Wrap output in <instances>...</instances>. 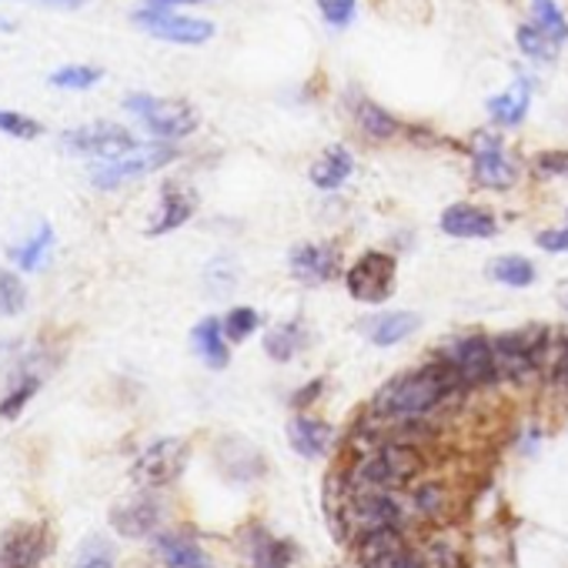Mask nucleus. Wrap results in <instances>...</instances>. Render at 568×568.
Returning a JSON list of instances; mask_svg holds the SVG:
<instances>
[{"instance_id":"obj_1","label":"nucleus","mask_w":568,"mask_h":568,"mask_svg":"<svg viewBox=\"0 0 568 568\" xmlns=\"http://www.w3.org/2000/svg\"><path fill=\"white\" fill-rule=\"evenodd\" d=\"M455 388H462L458 378L438 358L435 365H425L418 372L385 382L382 392L375 395L372 408L378 418H388V422H415V418L435 412Z\"/></svg>"},{"instance_id":"obj_2","label":"nucleus","mask_w":568,"mask_h":568,"mask_svg":"<svg viewBox=\"0 0 568 568\" xmlns=\"http://www.w3.org/2000/svg\"><path fill=\"white\" fill-rule=\"evenodd\" d=\"M422 471H425V455L415 445H408V442H375L352 465L348 485L395 491V488L412 485Z\"/></svg>"},{"instance_id":"obj_3","label":"nucleus","mask_w":568,"mask_h":568,"mask_svg":"<svg viewBox=\"0 0 568 568\" xmlns=\"http://www.w3.org/2000/svg\"><path fill=\"white\" fill-rule=\"evenodd\" d=\"M124 111L134 114L144 131L158 141H181L197 128V111L187 101L174 98H154V94H128Z\"/></svg>"},{"instance_id":"obj_4","label":"nucleus","mask_w":568,"mask_h":568,"mask_svg":"<svg viewBox=\"0 0 568 568\" xmlns=\"http://www.w3.org/2000/svg\"><path fill=\"white\" fill-rule=\"evenodd\" d=\"M395 257L385 251H365L348 271H345V284L348 295L362 305H382L392 298L395 292Z\"/></svg>"},{"instance_id":"obj_5","label":"nucleus","mask_w":568,"mask_h":568,"mask_svg":"<svg viewBox=\"0 0 568 568\" xmlns=\"http://www.w3.org/2000/svg\"><path fill=\"white\" fill-rule=\"evenodd\" d=\"M174 158H178V151H174L168 141L148 144V148L131 151V154H121V158H111V161L94 164L91 181H94V187H101V191H114V187H121V184H128V181H134V178H144V174H151V171L171 164Z\"/></svg>"},{"instance_id":"obj_6","label":"nucleus","mask_w":568,"mask_h":568,"mask_svg":"<svg viewBox=\"0 0 568 568\" xmlns=\"http://www.w3.org/2000/svg\"><path fill=\"white\" fill-rule=\"evenodd\" d=\"M442 362L458 378V385H491L498 378L495 342L485 335H465L442 352Z\"/></svg>"},{"instance_id":"obj_7","label":"nucleus","mask_w":568,"mask_h":568,"mask_svg":"<svg viewBox=\"0 0 568 568\" xmlns=\"http://www.w3.org/2000/svg\"><path fill=\"white\" fill-rule=\"evenodd\" d=\"M187 458H191V448L184 438H158L134 458L131 475L144 488H164L174 478H181Z\"/></svg>"},{"instance_id":"obj_8","label":"nucleus","mask_w":568,"mask_h":568,"mask_svg":"<svg viewBox=\"0 0 568 568\" xmlns=\"http://www.w3.org/2000/svg\"><path fill=\"white\" fill-rule=\"evenodd\" d=\"M61 144L74 154H88V158H98V161H111V158H121V154H131L138 151V138L114 124V121H98V124H84V128H74V131H64Z\"/></svg>"},{"instance_id":"obj_9","label":"nucleus","mask_w":568,"mask_h":568,"mask_svg":"<svg viewBox=\"0 0 568 568\" xmlns=\"http://www.w3.org/2000/svg\"><path fill=\"white\" fill-rule=\"evenodd\" d=\"M134 24L144 28L151 38L171 41V44H204L214 38V24L201 18H181L168 8H141L134 14Z\"/></svg>"},{"instance_id":"obj_10","label":"nucleus","mask_w":568,"mask_h":568,"mask_svg":"<svg viewBox=\"0 0 568 568\" xmlns=\"http://www.w3.org/2000/svg\"><path fill=\"white\" fill-rule=\"evenodd\" d=\"M545 355V332H518V335H501L495 342V362H498V378H528L538 372Z\"/></svg>"},{"instance_id":"obj_11","label":"nucleus","mask_w":568,"mask_h":568,"mask_svg":"<svg viewBox=\"0 0 568 568\" xmlns=\"http://www.w3.org/2000/svg\"><path fill=\"white\" fill-rule=\"evenodd\" d=\"M51 555V531L41 521H18L0 541L4 568H38Z\"/></svg>"},{"instance_id":"obj_12","label":"nucleus","mask_w":568,"mask_h":568,"mask_svg":"<svg viewBox=\"0 0 568 568\" xmlns=\"http://www.w3.org/2000/svg\"><path fill=\"white\" fill-rule=\"evenodd\" d=\"M418 551L405 545L402 528H382L358 538V565L362 568H415Z\"/></svg>"},{"instance_id":"obj_13","label":"nucleus","mask_w":568,"mask_h":568,"mask_svg":"<svg viewBox=\"0 0 568 568\" xmlns=\"http://www.w3.org/2000/svg\"><path fill=\"white\" fill-rule=\"evenodd\" d=\"M471 168H475L478 184L495 187V191L511 187L515 178H518L515 164L505 158V148H501L498 134H478L475 138V144H471Z\"/></svg>"},{"instance_id":"obj_14","label":"nucleus","mask_w":568,"mask_h":568,"mask_svg":"<svg viewBox=\"0 0 568 568\" xmlns=\"http://www.w3.org/2000/svg\"><path fill=\"white\" fill-rule=\"evenodd\" d=\"M288 267L302 284H328L338 271H342V254L335 244H318V241H305L295 244L288 254Z\"/></svg>"},{"instance_id":"obj_15","label":"nucleus","mask_w":568,"mask_h":568,"mask_svg":"<svg viewBox=\"0 0 568 568\" xmlns=\"http://www.w3.org/2000/svg\"><path fill=\"white\" fill-rule=\"evenodd\" d=\"M197 211V194L181 187V184H164L161 187V201L151 214V224H148V234L151 237H161V234H171L178 231L181 224L191 221V214Z\"/></svg>"},{"instance_id":"obj_16","label":"nucleus","mask_w":568,"mask_h":568,"mask_svg":"<svg viewBox=\"0 0 568 568\" xmlns=\"http://www.w3.org/2000/svg\"><path fill=\"white\" fill-rule=\"evenodd\" d=\"M158 521H161V505L154 498H134L111 511V525L124 538H144L158 528Z\"/></svg>"},{"instance_id":"obj_17","label":"nucleus","mask_w":568,"mask_h":568,"mask_svg":"<svg viewBox=\"0 0 568 568\" xmlns=\"http://www.w3.org/2000/svg\"><path fill=\"white\" fill-rule=\"evenodd\" d=\"M442 231L448 237H491L498 231L495 217L475 204H452L442 214Z\"/></svg>"},{"instance_id":"obj_18","label":"nucleus","mask_w":568,"mask_h":568,"mask_svg":"<svg viewBox=\"0 0 568 568\" xmlns=\"http://www.w3.org/2000/svg\"><path fill=\"white\" fill-rule=\"evenodd\" d=\"M332 425L318 422V418H308V415H295L288 422V442L292 448L302 455V458H322L328 448H332Z\"/></svg>"},{"instance_id":"obj_19","label":"nucleus","mask_w":568,"mask_h":568,"mask_svg":"<svg viewBox=\"0 0 568 568\" xmlns=\"http://www.w3.org/2000/svg\"><path fill=\"white\" fill-rule=\"evenodd\" d=\"M191 345L204 358L207 368H227L231 352H227V335H224L221 318H201L191 332Z\"/></svg>"},{"instance_id":"obj_20","label":"nucleus","mask_w":568,"mask_h":568,"mask_svg":"<svg viewBox=\"0 0 568 568\" xmlns=\"http://www.w3.org/2000/svg\"><path fill=\"white\" fill-rule=\"evenodd\" d=\"M422 325V318L415 312H385L378 318L365 322V335L378 345V348H392L398 342H405L408 335H415Z\"/></svg>"},{"instance_id":"obj_21","label":"nucleus","mask_w":568,"mask_h":568,"mask_svg":"<svg viewBox=\"0 0 568 568\" xmlns=\"http://www.w3.org/2000/svg\"><path fill=\"white\" fill-rule=\"evenodd\" d=\"M154 548H158V555H161V561L168 568H211V558L187 535L164 531V535L154 538Z\"/></svg>"},{"instance_id":"obj_22","label":"nucleus","mask_w":568,"mask_h":568,"mask_svg":"<svg viewBox=\"0 0 568 568\" xmlns=\"http://www.w3.org/2000/svg\"><path fill=\"white\" fill-rule=\"evenodd\" d=\"M528 104H531V81L518 78L508 91H501V94H495L488 101V114H491V121H498L505 128H515V124L525 121Z\"/></svg>"},{"instance_id":"obj_23","label":"nucleus","mask_w":568,"mask_h":568,"mask_svg":"<svg viewBox=\"0 0 568 568\" xmlns=\"http://www.w3.org/2000/svg\"><path fill=\"white\" fill-rule=\"evenodd\" d=\"M352 171H355L352 151L342 148V144H335V148H328V151L312 164V184L322 187V191H338V187L352 178Z\"/></svg>"},{"instance_id":"obj_24","label":"nucleus","mask_w":568,"mask_h":568,"mask_svg":"<svg viewBox=\"0 0 568 568\" xmlns=\"http://www.w3.org/2000/svg\"><path fill=\"white\" fill-rule=\"evenodd\" d=\"M51 251H54V227H51L48 221H41V224L31 231L28 241H21V244L11 247V257H14L18 271L34 274V271H41V267L51 261Z\"/></svg>"},{"instance_id":"obj_25","label":"nucleus","mask_w":568,"mask_h":568,"mask_svg":"<svg viewBox=\"0 0 568 568\" xmlns=\"http://www.w3.org/2000/svg\"><path fill=\"white\" fill-rule=\"evenodd\" d=\"M41 385H44V375L34 368V362H28V365L14 375V385H11V392L4 395V402H0V418H18V415L28 408V402L41 392Z\"/></svg>"},{"instance_id":"obj_26","label":"nucleus","mask_w":568,"mask_h":568,"mask_svg":"<svg viewBox=\"0 0 568 568\" xmlns=\"http://www.w3.org/2000/svg\"><path fill=\"white\" fill-rule=\"evenodd\" d=\"M405 511L408 518H418V521H442L448 515V491L445 485L438 481H428L422 488H415L405 501Z\"/></svg>"},{"instance_id":"obj_27","label":"nucleus","mask_w":568,"mask_h":568,"mask_svg":"<svg viewBox=\"0 0 568 568\" xmlns=\"http://www.w3.org/2000/svg\"><path fill=\"white\" fill-rule=\"evenodd\" d=\"M302 348H305V332H302L298 322L274 325V328L264 335V352H267L274 362H288V358H295Z\"/></svg>"},{"instance_id":"obj_28","label":"nucleus","mask_w":568,"mask_h":568,"mask_svg":"<svg viewBox=\"0 0 568 568\" xmlns=\"http://www.w3.org/2000/svg\"><path fill=\"white\" fill-rule=\"evenodd\" d=\"M488 274L498 284H508V288H528L535 281V264L521 254H501L488 264Z\"/></svg>"},{"instance_id":"obj_29","label":"nucleus","mask_w":568,"mask_h":568,"mask_svg":"<svg viewBox=\"0 0 568 568\" xmlns=\"http://www.w3.org/2000/svg\"><path fill=\"white\" fill-rule=\"evenodd\" d=\"M251 558L257 568H288L295 561V545L274 535H257L251 545Z\"/></svg>"},{"instance_id":"obj_30","label":"nucleus","mask_w":568,"mask_h":568,"mask_svg":"<svg viewBox=\"0 0 568 568\" xmlns=\"http://www.w3.org/2000/svg\"><path fill=\"white\" fill-rule=\"evenodd\" d=\"M355 121H358V128H362L368 138H375V141H388V138L398 134V121H395L385 108H378L375 101H358Z\"/></svg>"},{"instance_id":"obj_31","label":"nucleus","mask_w":568,"mask_h":568,"mask_svg":"<svg viewBox=\"0 0 568 568\" xmlns=\"http://www.w3.org/2000/svg\"><path fill=\"white\" fill-rule=\"evenodd\" d=\"M515 41H518V48H521L525 58L541 61V64H551L558 58V44H561V41H555L551 34H545L535 24H521L518 34H515Z\"/></svg>"},{"instance_id":"obj_32","label":"nucleus","mask_w":568,"mask_h":568,"mask_svg":"<svg viewBox=\"0 0 568 568\" xmlns=\"http://www.w3.org/2000/svg\"><path fill=\"white\" fill-rule=\"evenodd\" d=\"M28 308V288L18 271H0V318H14Z\"/></svg>"},{"instance_id":"obj_33","label":"nucleus","mask_w":568,"mask_h":568,"mask_svg":"<svg viewBox=\"0 0 568 568\" xmlns=\"http://www.w3.org/2000/svg\"><path fill=\"white\" fill-rule=\"evenodd\" d=\"M101 78H104V71L94 64H64L51 74V84L58 91H91Z\"/></svg>"},{"instance_id":"obj_34","label":"nucleus","mask_w":568,"mask_h":568,"mask_svg":"<svg viewBox=\"0 0 568 568\" xmlns=\"http://www.w3.org/2000/svg\"><path fill=\"white\" fill-rule=\"evenodd\" d=\"M531 24L551 34L555 41H568V21L555 0H531Z\"/></svg>"},{"instance_id":"obj_35","label":"nucleus","mask_w":568,"mask_h":568,"mask_svg":"<svg viewBox=\"0 0 568 568\" xmlns=\"http://www.w3.org/2000/svg\"><path fill=\"white\" fill-rule=\"evenodd\" d=\"M0 134H8V138H18V141H34L44 134V124L21 114V111H4L0 108Z\"/></svg>"},{"instance_id":"obj_36","label":"nucleus","mask_w":568,"mask_h":568,"mask_svg":"<svg viewBox=\"0 0 568 568\" xmlns=\"http://www.w3.org/2000/svg\"><path fill=\"white\" fill-rule=\"evenodd\" d=\"M224 335H227V342H244V338H251L254 332H257V325H261V318H257V312L254 308H231L224 318Z\"/></svg>"},{"instance_id":"obj_37","label":"nucleus","mask_w":568,"mask_h":568,"mask_svg":"<svg viewBox=\"0 0 568 568\" xmlns=\"http://www.w3.org/2000/svg\"><path fill=\"white\" fill-rule=\"evenodd\" d=\"M415 568H462V555H458L452 545L435 541V545H428L425 551H418Z\"/></svg>"},{"instance_id":"obj_38","label":"nucleus","mask_w":568,"mask_h":568,"mask_svg":"<svg viewBox=\"0 0 568 568\" xmlns=\"http://www.w3.org/2000/svg\"><path fill=\"white\" fill-rule=\"evenodd\" d=\"M318 14L325 18V24H332L335 31L348 28L355 21V0H315Z\"/></svg>"},{"instance_id":"obj_39","label":"nucleus","mask_w":568,"mask_h":568,"mask_svg":"<svg viewBox=\"0 0 568 568\" xmlns=\"http://www.w3.org/2000/svg\"><path fill=\"white\" fill-rule=\"evenodd\" d=\"M74 568H114V548L101 538L88 541L74 561Z\"/></svg>"},{"instance_id":"obj_40","label":"nucleus","mask_w":568,"mask_h":568,"mask_svg":"<svg viewBox=\"0 0 568 568\" xmlns=\"http://www.w3.org/2000/svg\"><path fill=\"white\" fill-rule=\"evenodd\" d=\"M535 244L548 254H568V227H548V231H538Z\"/></svg>"},{"instance_id":"obj_41","label":"nucleus","mask_w":568,"mask_h":568,"mask_svg":"<svg viewBox=\"0 0 568 568\" xmlns=\"http://www.w3.org/2000/svg\"><path fill=\"white\" fill-rule=\"evenodd\" d=\"M541 174H568V151H548L535 161Z\"/></svg>"},{"instance_id":"obj_42","label":"nucleus","mask_w":568,"mask_h":568,"mask_svg":"<svg viewBox=\"0 0 568 568\" xmlns=\"http://www.w3.org/2000/svg\"><path fill=\"white\" fill-rule=\"evenodd\" d=\"M31 4H38V8H51V11H78V8H84L88 0H31Z\"/></svg>"},{"instance_id":"obj_43","label":"nucleus","mask_w":568,"mask_h":568,"mask_svg":"<svg viewBox=\"0 0 568 568\" xmlns=\"http://www.w3.org/2000/svg\"><path fill=\"white\" fill-rule=\"evenodd\" d=\"M318 392H322V382H312L308 388H302V395H295V405H298V408H305L308 402H315V398H318Z\"/></svg>"},{"instance_id":"obj_44","label":"nucleus","mask_w":568,"mask_h":568,"mask_svg":"<svg viewBox=\"0 0 568 568\" xmlns=\"http://www.w3.org/2000/svg\"><path fill=\"white\" fill-rule=\"evenodd\" d=\"M174 4H207V0H148V8H174Z\"/></svg>"},{"instance_id":"obj_45","label":"nucleus","mask_w":568,"mask_h":568,"mask_svg":"<svg viewBox=\"0 0 568 568\" xmlns=\"http://www.w3.org/2000/svg\"><path fill=\"white\" fill-rule=\"evenodd\" d=\"M14 342H0V372H4L8 368V362H11V355H14Z\"/></svg>"},{"instance_id":"obj_46","label":"nucleus","mask_w":568,"mask_h":568,"mask_svg":"<svg viewBox=\"0 0 568 568\" xmlns=\"http://www.w3.org/2000/svg\"><path fill=\"white\" fill-rule=\"evenodd\" d=\"M14 31V21H8V18H0V34H11Z\"/></svg>"},{"instance_id":"obj_47","label":"nucleus","mask_w":568,"mask_h":568,"mask_svg":"<svg viewBox=\"0 0 568 568\" xmlns=\"http://www.w3.org/2000/svg\"><path fill=\"white\" fill-rule=\"evenodd\" d=\"M565 308H568V302H565Z\"/></svg>"}]
</instances>
